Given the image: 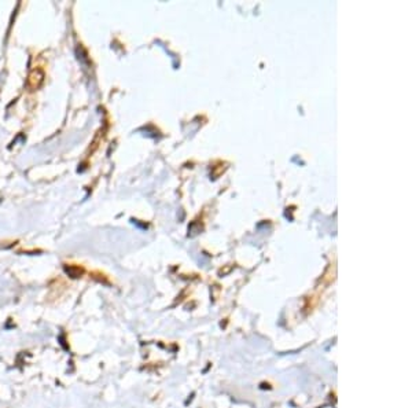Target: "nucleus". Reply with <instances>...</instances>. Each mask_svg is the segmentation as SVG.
Wrapping results in <instances>:
<instances>
[{
	"label": "nucleus",
	"instance_id": "f257e3e1",
	"mask_svg": "<svg viewBox=\"0 0 412 408\" xmlns=\"http://www.w3.org/2000/svg\"><path fill=\"white\" fill-rule=\"evenodd\" d=\"M44 78H46V76H44L43 70L39 69V68H36V69L30 70V73L28 74L26 86H28V88H29L30 91L39 90L40 87L43 86Z\"/></svg>",
	"mask_w": 412,
	"mask_h": 408
},
{
	"label": "nucleus",
	"instance_id": "f03ea898",
	"mask_svg": "<svg viewBox=\"0 0 412 408\" xmlns=\"http://www.w3.org/2000/svg\"><path fill=\"white\" fill-rule=\"evenodd\" d=\"M65 271H66V272L69 274V276H72V278H78V276L83 275V270L81 268H78V267H74V266L66 267Z\"/></svg>",
	"mask_w": 412,
	"mask_h": 408
}]
</instances>
